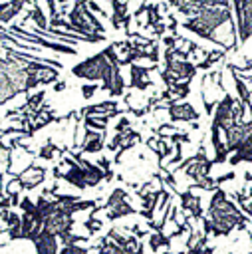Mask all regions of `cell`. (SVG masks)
Here are the masks:
<instances>
[{
	"label": "cell",
	"instance_id": "6da1fadb",
	"mask_svg": "<svg viewBox=\"0 0 252 254\" xmlns=\"http://www.w3.org/2000/svg\"><path fill=\"white\" fill-rule=\"evenodd\" d=\"M71 75L79 79H87L89 83H95L97 79H101V89H105L113 97L123 95L125 91V79L121 75V65L111 46L75 64L71 67Z\"/></svg>",
	"mask_w": 252,
	"mask_h": 254
},
{
	"label": "cell",
	"instance_id": "7a4b0ae2",
	"mask_svg": "<svg viewBox=\"0 0 252 254\" xmlns=\"http://www.w3.org/2000/svg\"><path fill=\"white\" fill-rule=\"evenodd\" d=\"M224 24H234V20H232V8H230V2L228 0H218V2H212V4L204 6L196 16L187 18L181 26L185 30L196 34L198 38H204V40L216 44L220 50L228 52L226 44L214 34Z\"/></svg>",
	"mask_w": 252,
	"mask_h": 254
},
{
	"label": "cell",
	"instance_id": "3957f363",
	"mask_svg": "<svg viewBox=\"0 0 252 254\" xmlns=\"http://www.w3.org/2000/svg\"><path fill=\"white\" fill-rule=\"evenodd\" d=\"M246 218L244 214L236 208V204L232 200H228L226 192L222 189H214V194L210 198L208 210H206V218L202 220V232L214 234V236H226L230 234L232 228H246Z\"/></svg>",
	"mask_w": 252,
	"mask_h": 254
},
{
	"label": "cell",
	"instance_id": "277c9868",
	"mask_svg": "<svg viewBox=\"0 0 252 254\" xmlns=\"http://www.w3.org/2000/svg\"><path fill=\"white\" fill-rule=\"evenodd\" d=\"M8 34H12L14 38H18L20 42H26L30 46H36V48H48V50H54L58 54H63V56H77V50L67 46V44H60V42H52V40H46V38H40L36 34H32L30 30L18 26V24H10V28L6 30Z\"/></svg>",
	"mask_w": 252,
	"mask_h": 254
},
{
	"label": "cell",
	"instance_id": "5b68a950",
	"mask_svg": "<svg viewBox=\"0 0 252 254\" xmlns=\"http://www.w3.org/2000/svg\"><path fill=\"white\" fill-rule=\"evenodd\" d=\"M196 73V65L189 60H165V67L161 69V79L165 83V87H173L175 83L181 81H189L194 77Z\"/></svg>",
	"mask_w": 252,
	"mask_h": 254
},
{
	"label": "cell",
	"instance_id": "8992f818",
	"mask_svg": "<svg viewBox=\"0 0 252 254\" xmlns=\"http://www.w3.org/2000/svg\"><path fill=\"white\" fill-rule=\"evenodd\" d=\"M87 4H79V2H73V8L67 12V22L71 26V32L73 34H79L83 38H87L91 44L95 42H105V36L97 34L95 28L89 24L87 20Z\"/></svg>",
	"mask_w": 252,
	"mask_h": 254
},
{
	"label": "cell",
	"instance_id": "52a82bcc",
	"mask_svg": "<svg viewBox=\"0 0 252 254\" xmlns=\"http://www.w3.org/2000/svg\"><path fill=\"white\" fill-rule=\"evenodd\" d=\"M101 210H105V216H107V220H111V222H115V220H119V218H125V216H129V214H137V212H139L137 208H133V206L129 204L127 190L121 189V187H117V189L111 190V194L107 196V200H105V204L101 206Z\"/></svg>",
	"mask_w": 252,
	"mask_h": 254
},
{
	"label": "cell",
	"instance_id": "ba28073f",
	"mask_svg": "<svg viewBox=\"0 0 252 254\" xmlns=\"http://www.w3.org/2000/svg\"><path fill=\"white\" fill-rule=\"evenodd\" d=\"M232 10L236 16L238 44H244L252 36V0H232Z\"/></svg>",
	"mask_w": 252,
	"mask_h": 254
},
{
	"label": "cell",
	"instance_id": "9c48e42d",
	"mask_svg": "<svg viewBox=\"0 0 252 254\" xmlns=\"http://www.w3.org/2000/svg\"><path fill=\"white\" fill-rule=\"evenodd\" d=\"M155 69H159V64H151V65L131 64L129 65V87L137 89V91H145V89L153 87L151 71H155Z\"/></svg>",
	"mask_w": 252,
	"mask_h": 254
},
{
	"label": "cell",
	"instance_id": "30bf717a",
	"mask_svg": "<svg viewBox=\"0 0 252 254\" xmlns=\"http://www.w3.org/2000/svg\"><path fill=\"white\" fill-rule=\"evenodd\" d=\"M234 99L230 95H224L218 103H216V109H214V119H212V127L220 129L222 133L226 129H230L234 125Z\"/></svg>",
	"mask_w": 252,
	"mask_h": 254
},
{
	"label": "cell",
	"instance_id": "8fae6325",
	"mask_svg": "<svg viewBox=\"0 0 252 254\" xmlns=\"http://www.w3.org/2000/svg\"><path fill=\"white\" fill-rule=\"evenodd\" d=\"M46 173H48V169H46V167H40V165L30 163L24 171H20V173H18V175H14V177H16V181L20 183L22 190H32V189L40 187V185L46 181V177H48Z\"/></svg>",
	"mask_w": 252,
	"mask_h": 254
},
{
	"label": "cell",
	"instance_id": "7c38bea8",
	"mask_svg": "<svg viewBox=\"0 0 252 254\" xmlns=\"http://www.w3.org/2000/svg\"><path fill=\"white\" fill-rule=\"evenodd\" d=\"M105 137H107V131H91V129L83 127V139H81L79 153L81 155L101 153L105 149Z\"/></svg>",
	"mask_w": 252,
	"mask_h": 254
},
{
	"label": "cell",
	"instance_id": "4fadbf2b",
	"mask_svg": "<svg viewBox=\"0 0 252 254\" xmlns=\"http://www.w3.org/2000/svg\"><path fill=\"white\" fill-rule=\"evenodd\" d=\"M111 4V14H109V22L115 30H125L129 32V22H131V14H129V2L125 0H109Z\"/></svg>",
	"mask_w": 252,
	"mask_h": 254
},
{
	"label": "cell",
	"instance_id": "5bb4252c",
	"mask_svg": "<svg viewBox=\"0 0 252 254\" xmlns=\"http://www.w3.org/2000/svg\"><path fill=\"white\" fill-rule=\"evenodd\" d=\"M167 113H169V119L171 121H183V123H194L200 115H198V111L190 105V103H187V101H175V103H169L167 105Z\"/></svg>",
	"mask_w": 252,
	"mask_h": 254
},
{
	"label": "cell",
	"instance_id": "9a60e30c",
	"mask_svg": "<svg viewBox=\"0 0 252 254\" xmlns=\"http://www.w3.org/2000/svg\"><path fill=\"white\" fill-rule=\"evenodd\" d=\"M97 115H121V109L117 105V101L107 99V101H99L93 105H85L79 109V117H97Z\"/></svg>",
	"mask_w": 252,
	"mask_h": 254
},
{
	"label": "cell",
	"instance_id": "2e32d148",
	"mask_svg": "<svg viewBox=\"0 0 252 254\" xmlns=\"http://www.w3.org/2000/svg\"><path fill=\"white\" fill-rule=\"evenodd\" d=\"M38 0H8V2H0V24H12V20L24 10V6L28 4H36Z\"/></svg>",
	"mask_w": 252,
	"mask_h": 254
},
{
	"label": "cell",
	"instance_id": "e0dca14e",
	"mask_svg": "<svg viewBox=\"0 0 252 254\" xmlns=\"http://www.w3.org/2000/svg\"><path fill=\"white\" fill-rule=\"evenodd\" d=\"M181 196V208L187 216H190V220H198L202 218V208H200V198L189 189L185 192H179Z\"/></svg>",
	"mask_w": 252,
	"mask_h": 254
},
{
	"label": "cell",
	"instance_id": "ac0fdd59",
	"mask_svg": "<svg viewBox=\"0 0 252 254\" xmlns=\"http://www.w3.org/2000/svg\"><path fill=\"white\" fill-rule=\"evenodd\" d=\"M16 95H20L18 85L14 83V79L10 77V73L0 67V105L12 101Z\"/></svg>",
	"mask_w": 252,
	"mask_h": 254
},
{
	"label": "cell",
	"instance_id": "d6986e66",
	"mask_svg": "<svg viewBox=\"0 0 252 254\" xmlns=\"http://www.w3.org/2000/svg\"><path fill=\"white\" fill-rule=\"evenodd\" d=\"M34 22V28H38V30H48L50 28V22H48V18H46V14H44V10H42V6H40V2H36L28 12H26V16H24V20L18 24V26H22L24 28V24L26 22Z\"/></svg>",
	"mask_w": 252,
	"mask_h": 254
},
{
	"label": "cell",
	"instance_id": "ffe728a7",
	"mask_svg": "<svg viewBox=\"0 0 252 254\" xmlns=\"http://www.w3.org/2000/svg\"><path fill=\"white\" fill-rule=\"evenodd\" d=\"M34 248H36V254H58L60 248H58V238L56 236H50L46 232H40V236L32 242Z\"/></svg>",
	"mask_w": 252,
	"mask_h": 254
},
{
	"label": "cell",
	"instance_id": "44dd1931",
	"mask_svg": "<svg viewBox=\"0 0 252 254\" xmlns=\"http://www.w3.org/2000/svg\"><path fill=\"white\" fill-rule=\"evenodd\" d=\"M65 151H67L65 147H60V145H56V143H52V141H46V143L40 147V151H38V159H42V161H54L58 155L63 157Z\"/></svg>",
	"mask_w": 252,
	"mask_h": 254
},
{
	"label": "cell",
	"instance_id": "7402d4cb",
	"mask_svg": "<svg viewBox=\"0 0 252 254\" xmlns=\"http://www.w3.org/2000/svg\"><path fill=\"white\" fill-rule=\"evenodd\" d=\"M171 246V238L165 236L163 232H151L149 234V248L153 252H159L161 248H169Z\"/></svg>",
	"mask_w": 252,
	"mask_h": 254
},
{
	"label": "cell",
	"instance_id": "603a6c76",
	"mask_svg": "<svg viewBox=\"0 0 252 254\" xmlns=\"http://www.w3.org/2000/svg\"><path fill=\"white\" fill-rule=\"evenodd\" d=\"M101 226H103V222L95 216V212H93V208L89 210V216L83 220V228L87 230V236H95L99 230H101Z\"/></svg>",
	"mask_w": 252,
	"mask_h": 254
},
{
	"label": "cell",
	"instance_id": "cb8c5ba5",
	"mask_svg": "<svg viewBox=\"0 0 252 254\" xmlns=\"http://www.w3.org/2000/svg\"><path fill=\"white\" fill-rule=\"evenodd\" d=\"M0 218H2V222H4V228L8 230V228H12V226H18L20 222H22V216L16 212V210H0Z\"/></svg>",
	"mask_w": 252,
	"mask_h": 254
},
{
	"label": "cell",
	"instance_id": "d4e9b609",
	"mask_svg": "<svg viewBox=\"0 0 252 254\" xmlns=\"http://www.w3.org/2000/svg\"><path fill=\"white\" fill-rule=\"evenodd\" d=\"M58 254H89V250L81 244H67V246H62Z\"/></svg>",
	"mask_w": 252,
	"mask_h": 254
},
{
	"label": "cell",
	"instance_id": "484cf974",
	"mask_svg": "<svg viewBox=\"0 0 252 254\" xmlns=\"http://www.w3.org/2000/svg\"><path fill=\"white\" fill-rule=\"evenodd\" d=\"M97 89H99L97 83H83V85H81V97H83V99H91Z\"/></svg>",
	"mask_w": 252,
	"mask_h": 254
},
{
	"label": "cell",
	"instance_id": "4316f807",
	"mask_svg": "<svg viewBox=\"0 0 252 254\" xmlns=\"http://www.w3.org/2000/svg\"><path fill=\"white\" fill-rule=\"evenodd\" d=\"M113 129H115V133H125V131H129V129H131V121H129V117H125V115H123V117L115 123V127H113Z\"/></svg>",
	"mask_w": 252,
	"mask_h": 254
},
{
	"label": "cell",
	"instance_id": "83f0119b",
	"mask_svg": "<svg viewBox=\"0 0 252 254\" xmlns=\"http://www.w3.org/2000/svg\"><path fill=\"white\" fill-rule=\"evenodd\" d=\"M87 8H89L93 14H99V16H103V18H109V14H107V12H105V10H103L95 0H89V2H87Z\"/></svg>",
	"mask_w": 252,
	"mask_h": 254
},
{
	"label": "cell",
	"instance_id": "f1b7e54d",
	"mask_svg": "<svg viewBox=\"0 0 252 254\" xmlns=\"http://www.w3.org/2000/svg\"><path fill=\"white\" fill-rule=\"evenodd\" d=\"M46 4H48V12H50L48 22L50 20H56L58 18V0H46Z\"/></svg>",
	"mask_w": 252,
	"mask_h": 254
},
{
	"label": "cell",
	"instance_id": "f546056e",
	"mask_svg": "<svg viewBox=\"0 0 252 254\" xmlns=\"http://www.w3.org/2000/svg\"><path fill=\"white\" fill-rule=\"evenodd\" d=\"M95 165L103 171V173H107V171H111V159H107V157H99L97 161H95Z\"/></svg>",
	"mask_w": 252,
	"mask_h": 254
},
{
	"label": "cell",
	"instance_id": "4dcf8cb0",
	"mask_svg": "<svg viewBox=\"0 0 252 254\" xmlns=\"http://www.w3.org/2000/svg\"><path fill=\"white\" fill-rule=\"evenodd\" d=\"M65 87H67V83H65L63 79H58V81L54 83V91H63Z\"/></svg>",
	"mask_w": 252,
	"mask_h": 254
},
{
	"label": "cell",
	"instance_id": "1f68e13d",
	"mask_svg": "<svg viewBox=\"0 0 252 254\" xmlns=\"http://www.w3.org/2000/svg\"><path fill=\"white\" fill-rule=\"evenodd\" d=\"M0 222H2V218H0ZM4 230H6V228H4L2 224H0V232H4Z\"/></svg>",
	"mask_w": 252,
	"mask_h": 254
},
{
	"label": "cell",
	"instance_id": "d6a6232c",
	"mask_svg": "<svg viewBox=\"0 0 252 254\" xmlns=\"http://www.w3.org/2000/svg\"><path fill=\"white\" fill-rule=\"evenodd\" d=\"M2 177H4V173H2V169H0V183H2Z\"/></svg>",
	"mask_w": 252,
	"mask_h": 254
},
{
	"label": "cell",
	"instance_id": "836d02e7",
	"mask_svg": "<svg viewBox=\"0 0 252 254\" xmlns=\"http://www.w3.org/2000/svg\"><path fill=\"white\" fill-rule=\"evenodd\" d=\"M163 254H171V252H169V250H165V252H163Z\"/></svg>",
	"mask_w": 252,
	"mask_h": 254
}]
</instances>
